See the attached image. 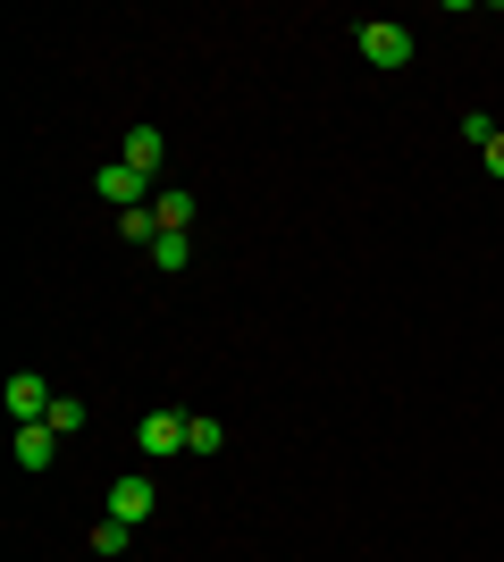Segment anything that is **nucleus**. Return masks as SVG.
Masks as SVG:
<instances>
[{
	"instance_id": "obj_6",
	"label": "nucleus",
	"mask_w": 504,
	"mask_h": 562,
	"mask_svg": "<svg viewBox=\"0 0 504 562\" xmlns=\"http://www.w3.org/2000/svg\"><path fill=\"white\" fill-rule=\"evenodd\" d=\"M126 168H144V177H160L168 168V143H160V126H126V151H119Z\"/></svg>"
},
{
	"instance_id": "obj_1",
	"label": "nucleus",
	"mask_w": 504,
	"mask_h": 562,
	"mask_svg": "<svg viewBox=\"0 0 504 562\" xmlns=\"http://www.w3.org/2000/svg\"><path fill=\"white\" fill-rule=\"evenodd\" d=\"M354 50H361V68H412V59H421V34H412V25H395V18H361L354 25Z\"/></svg>"
},
{
	"instance_id": "obj_14",
	"label": "nucleus",
	"mask_w": 504,
	"mask_h": 562,
	"mask_svg": "<svg viewBox=\"0 0 504 562\" xmlns=\"http://www.w3.org/2000/svg\"><path fill=\"white\" fill-rule=\"evenodd\" d=\"M488 177H496V186H504V135L488 143Z\"/></svg>"
},
{
	"instance_id": "obj_2",
	"label": "nucleus",
	"mask_w": 504,
	"mask_h": 562,
	"mask_svg": "<svg viewBox=\"0 0 504 562\" xmlns=\"http://www.w3.org/2000/svg\"><path fill=\"white\" fill-rule=\"evenodd\" d=\"M0 403H9V420H18V428H43L51 403H59V386H51V378H34V370H18L9 386H0Z\"/></svg>"
},
{
	"instance_id": "obj_4",
	"label": "nucleus",
	"mask_w": 504,
	"mask_h": 562,
	"mask_svg": "<svg viewBox=\"0 0 504 562\" xmlns=\"http://www.w3.org/2000/svg\"><path fill=\"white\" fill-rule=\"evenodd\" d=\"M152 495H160V487H152L144 470H126V479H110V520H126V529H144V520H152Z\"/></svg>"
},
{
	"instance_id": "obj_5",
	"label": "nucleus",
	"mask_w": 504,
	"mask_h": 562,
	"mask_svg": "<svg viewBox=\"0 0 504 562\" xmlns=\"http://www.w3.org/2000/svg\"><path fill=\"white\" fill-rule=\"evenodd\" d=\"M135 446L160 462V453H186V412H144L135 420Z\"/></svg>"
},
{
	"instance_id": "obj_13",
	"label": "nucleus",
	"mask_w": 504,
	"mask_h": 562,
	"mask_svg": "<svg viewBox=\"0 0 504 562\" xmlns=\"http://www.w3.org/2000/svg\"><path fill=\"white\" fill-rule=\"evenodd\" d=\"M504 135V126H496V117H488V110H471V117H462V143H480V151H488V143H496Z\"/></svg>"
},
{
	"instance_id": "obj_8",
	"label": "nucleus",
	"mask_w": 504,
	"mask_h": 562,
	"mask_svg": "<svg viewBox=\"0 0 504 562\" xmlns=\"http://www.w3.org/2000/svg\"><path fill=\"white\" fill-rule=\"evenodd\" d=\"M152 218H160V235H186V227H193V193H186V186L152 193Z\"/></svg>"
},
{
	"instance_id": "obj_10",
	"label": "nucleus",
	"mask_w": 504,
	"mask_h": 562,
	"mask_svg": "<svg viewBox=\"0 0 504 562\" xmlns=\"http://www.w3.org/2000/svg\"><path fill=\"white\" fill-rule=\"evenodd\" d=\"M126 546H135V529H126V520H110V513H101V520H93V554H101V562H119Z\"/></svg>"
},
{
	"instance_id": "obj_3",
	"label": "nucleus",
	"mask_w": 504,
	"mask_h": 562,
	"mask_svg": "<svg viewBox=\"0 0 504 562\" xmlns=\"http://www.w3.org/2000/svg\"><path fill=\"white\" fill-rule=\"evenodd\" d=\"M93 193H101V202H110V211H144V193H152V177H144V168H126V160H110V168H101V177H93Z\"/></svg>"
},
{
	"instance_id": "obj_11",
	"label": "nucleus",
	"mask_w": 504,
	"mask_h": 562,
	"mask_svg": "<svg viewBox=\"0 0 504 562\" xmlns=\"http://www.w3.org/2000/svg\"><path fill=\"white\" fill-rule=\"evenodd\" d=\"M186 260H193V235H160V244H152V269H168V278H177Z\"/></svg>"
},
{
	"instance_id": "obj_12",
	"label": "nucleus",
	"mask_w": 504,
	"mask_h": 562,
	"mask_svg": "<svg viewBox=\"0 0 504 562\" xmlns=\"http://www.w3.org/2000/svg\"><path fill=\"white\" fill-rule=\"evenodd\" d=\"M43 428H59V437H76V428H85V403H76V395H59V403H51V420Z\"/></svg>"
},
{
	"instance_id": "obj_9",
	"label": "nucleus",
	"mask_w": 504,
	"mask_h": 562,
	"mask_svg": "<svg viewBox=\"0 0 504 562\" xmlns=\"http://www.w3.org/2000/svg\"><path fill=\"white\" fill-rule=\"evenodd\" d=\"M219 446H227V428H219L211 412H186V453H202V462H211Z\"/></svg>"
},
{
	"instance_id": "obj_7",
	"label": "nucleus",
	"mask_w": 504,
	"mask_h": 562,
	"mask_svg": "<svg viewBox=\"0 0 504 562\" xmlns=\"http://www.w3.org/2000/svg\"><path fill=\"white\" fill-rule=\"evenodd\" d=\"M59 462V428H18V470H51Z\"/></svg>"
}]
</instances>
